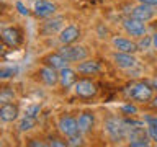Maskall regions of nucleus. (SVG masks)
I'll use <instances>...</instances> for the list:
<instances>
[{
  "instance_id": "f257e3e1",
  "label": "nucleus",
  "mask_w": 157,
  "mask_h": 147,
  "mask_svg": "<svg viewBox=\"0 0 157 147\" xmlns=\"http://www.w3.org/2000/svg\"><path fill=\"white\" fill-rule=\"evenodd\" d=\"M126 96L137 103H147L154 98V88L147 82H137L126 90Z\"/></svg>"
},
{
  "instance_id": "a211bd4d",
  "label": "nucleus",
  "mask_w": 157,
  "mask_h": 147,
  "mask_svg": "<svg viewBox=\"0 0 157 147\" xmlns=\"http://www.w3.org/2000/svg\"><path fill=\"white\" fill-rule=\"evenodd\" d=\"M100 70H101V66L97 61H87L85 59L82 62H77V72L85 74V75H93V74H97Z\"/></svg>"
},
{
  "instance_id": "dca6fc26",
  "label": "nucleus",
  "mask_w": 157,
  "mask_h": 147,
  "mask_svg": "<svg viewBox=\"0 0 157 147\" xmlns=\"http://www.w3.org/2000/svg\"><path fill=\"white\" fill-rule=\"evenodd\" d=\"M43 62H44V66H49V67L56 69V70H61V69L67 67V64H69V61L62 56L61 52H51V54H48V56L43 59Z\"/></svg>"
},
{
  "instance_id": "a878e982",
  "label": "nucleus",
  "mask_w": 157,
  "mask_h": 147,
  "mask_svg": "<svg viewBox=\"0 0 157 147\" xmlns=\"http://www.w3.org/2000/svg\"><path fill=\"white\" fill-rule=\"evenodd\" d=\"M69 145H82L83 144V137H82V132H77V134H74L69 137Z\"/></svg>"
},
{
  "instance_id": "393cba45",
  "label": "nucleus",
  "mask_w": 157,
  "mask_h": 147,
  "mask_svg": "<svg viewBox=\"0 0 157 147\" xmlns=\"http://www.w3.org/2000/svg\"><path fill=\"white\" fill-rule=\"evenodd\" d=\"M18 72L17 67H2L0 70V77L2 78H10V77H15V74Z\"/></svg>"
},
{
  "instance_id": "2eb2a0df",
  "label": "nucleus",
  "mask_w": 157,
  "mask_h": 147,
  "mask_svg": "<svg viewBox=\"0 0 157 147\" xmlns=\"http://www.w3.org/2000/svg\"><path fill=\"white\" fill-rule=\"evenodd\" d=\"M2 41L7 44V46L15 47V46H18V44L21 43V33L13 26L3 28L2 29Z\"/></svg>"
},
{
  "instance_id": "4468645a",
  "label": "nucleus",
  "mask_w": 157,
  "mask_h": 147,
  "mask_svg": "<svg viewBox=\"0 0 157 147\" xmlns=\"http://www.w3.org/2000/svg\"><path fill=\"white\" fill-rule=\"evenodd\" d=\"M59 83L64 87V88H71L75 85L77 82V69H71V67H64L59 70Z\"/></svg>"
},
{
  "instance_id": "f8f14e48",
  "label": "nucleus",
  "mask_w": 157,
  "mask_h": 147,
  "mask_svg": "<svg viewBox=\"0 0 157 147\" xmlns=\"http://www.w3.org/2000/svg\"><path fill=\"white\" fill-rule=\"evenodd\" d=\"M78 38H80V29L77 26H74V24L64 26L59 31V41H61V44H74Z\"/></svg>"
},
{
  "instance_id": "7ed1b4c3",
  "label": "nucleus",
  "mask_w": 157,
  "mask_h": 147,
  "mask_svg": "<svg viewBox=\"0 0 157 147\" xmlns=\"http://www.w3.org/2000/svg\"><path fill=\"white\" fill-rule=\"evenodd\" d=\"M59 52L67 59L69 62H82L85 61L88 56V51L83 46H77V44H62L59 47Z\"/></svg>"
},
{
  "instance_id": "f3484780",
  "label": "nucleus",
  "mask_w": 157,
  "mask_h": 147,
  "mask_svg": "<svg viewBox=\"0 0 157 147\" xmlns=\"http://www.w3.org/2000/svg\"><path fill=\"white\" fill-rule=\"evenodd\" d=\"M78 129H80L82 134H87V132H90L93 129V126H95V116H93V113H82L80 116H78Z\"/></svg>"
},
{
  "instance_id": "7c9ffc66",
  "label": "nucleus",
  "mask_w": 157,
  "mask_h": 147,
  "mask_svg": "<svg viewBox=\"0 0 157 147\" xmlns=\"http://www.w3.org/2000/svg\"><path fill=\"white\" fill-rule=\"evenodd\" d=\"M139 3H146V5H152V7H157V0H139Z\"/></svg>"
},
{
  "instance_id": "9d476101",
  "label": "nucleus",
  "mask_w": 157,
  "mask_h": 147,
  "mask_svg": "<svg viewBox=\"0 0 157 147\" xmlns=\"http://www.w3.org/2000/svg\"><path fill=\"white\" fill-rule=\"evenodd\" d=\"M33 13L38 18H49L56 13V5L52 2H48V0H39V2L34 3Z\"/></svg>"
},
{
  "instance_id": "f03ea898",
  "label": "nucleus",
  "mask_w": 157,
  "mask_h": 147,
  "mask_svg": "<svg viewBox=\"0 0 157 147\" xmlns=\"http://www.w3.org/2000/svg\"><path fill=\"white\" fill-rule=\"evenodd\" d=\"M105 131L113 142H120L128 137V124L118 118H110L105 121Z\"/></svg>"
},
{
  "instance_id": "20e7f679",
  "label": "nucleus",
  "mask_w": 157,
  "mask_h": 147,
  "mask_svg": "<svg viewBox=\"0 0 157 147\" xmlns=\"http://www.w3.org/2000/svg\"><path fill=\"white\" fill-rule=\"evenodd\" d=\"M113 62H115L116 67L123 69V70H131V69L137 67V59L134 57V54H129V52L116 51L113 54Z\"/></svg>"
},
{
  "instance_id": "72a5a7b5",
  "label": "nucleus",
  "mask_w": 157,
  "mask_h": 147,
  "mask_svg": "<svg viewBox=\"0 0 157 147\" xmlns=\"http://www.w3.org/2000/svg\"><path fill=\"white\" fill-rule=\"evenodd\" d=\"M29 145H44L43 142H29Z\"/></svg>"
},
{
  "instance_id": "cd10ccee",
  "label": "nucleus",
  "mask_w": 157,
  "mask_h": 147,
  "mask_svg": "<svg viewBox=\"0 0 157 147\" xmlns=\"http://www.w3.org/2000/svg\"><path fill=\"white\" fill-rule=\"evenodd\" d=\"M121 110H123V113H126V115H134V113L137 111V108L134 105H123Z\"/></svg>"
},
{
  "instance_id": "0eeeda50",
  "label": "nucleus",
  "mask_w": 157,
  "mask_h": 147,
  "mask_svg": "<svg viewBox=\"0 0 157 147\" xmlns=\"http://www.w3.org/2000/svg\"><path fill=\"white\" fill-rule=\"evenodd\" d=\"M155 8L157 7H152V5L139 3L137 7L132 8L131 17L136 18V20H139V21H142V23H146V21H149V20H152V18L155 17V13H157Z\"/></svg>"
},
{
  "instance_id": "423d86ee",
  "label": "nucleus",
  "mask_w": 157,
  "mask_h": 147,
  "mask_svg": "<svg viewBox=\"0 0 157 147\" xmlns=\"http://www.w3.org/2000/svg\"><path fill=\"white\" fill-rule=\"evenodd\" d=\"M74 92H75V95L80 96V98H92V96L97 95V85L92 80H85V78H82V80L75 82V85H74Z\"/></svg>"
},
{
  "instance_id": "2f4dec72",
  "label": "nucleus",
  "mask_w": 157,
  "mask_h": 147,
  "mask_svg": "<svg viewBox=\"0 0 157 147\" xmlns=\"http://www.w3.org/2000/svg\"><path fill=\"white\" fill-rule=\"evenodd\" d=\"M152 47L157 51V33L155 34H152Z\"/></svg>"
},
{
  "instance_id": "6ab92c4d",
  "label": "nucleus",
  "mask_w": 157,
  "mask_h": 147,
  "mask_svg": "<svg viewBox=\"0 0 157 147\" xmlns=\"http://www.w3.org/2000/svg\"><path fill=\"white\" fill-rule=\"evenodd\" d=\"M62 21L64 20L59 17V18H52V20H48L46 23H44V26H43V31L46 33V34H52V33H56L57 29H62Z\"/></svg>"
},
{
  "instance_id": "aec40b11",
  "label": "nucleus",
  "mask_w": 157,
  "mask_h": 147,
  "mask_svg": "<svg viewBox=\"0 0 157 147\" xmlns=\"http://www.w3.org/2000/svg\"><path fill=\"white\" fill-rule=\"evenodd\" d=\"M34 126H36V119H34V118H29V116H23L21 121L18 123V129L21 132L31 131Z\"/></svg>"
},
{
  "instance_id": "c85d7f7f",
  "label": "nucleus",
  "mask_w": 157,
  "mask_h": 147,
  "mask_svg": "<svg viewBox=\"0 0 157 147\" xmlns=\"http://www.w3.org/2000/svg\"><path fill=\"white\" fill-rule=\"evenodd\" d=\"M17 8H18V12L21 15H29V10L23 5V2H17Z\"/></svg>"
},
{
  "instance_id": "473e14b6",
  "label": "nucleus",
  "mask_w": 157,
  "mask_h": 147,
  "mask_svg": "<svg viewBox=\"0 0 157 147\" xmlns=\"http://www.w3.org/2000/svg\"><path fill=\"white\" fill-rule=\"evenodd\" d=\"M152 106H154V108H157V95H155L154 98H152Z\"/></svg>"
},
{
  "instance_id": "1a4fd4ad",
  "label": "nucleus",
  "mask_w": 157,
  "mask_h": 147,
  "mask_svg": "<svg viewBox=\"0 0 157 147\" xmlns=\"http://www.w3.org/2000/svg\"><path fill=\"white\" fill-rule=\"evenodd\" d=\"M18 115H20V108L18 105L15 103H2L0 106V119L3 123H13L18 119Z\"/></svg>"
},
{
  "instance_id": "f704fd0d",
  "label": "nucleus",
  "mask_w": 157,
  "mask_h": 147,
  "mask_svg": "<svg viewBox=\"0 0 157 147\" xmlns=\"http://www.w3.org/2000/svg\"><path fill=\"white\" fill-rule=\"evenodd\" d=\"M31 2H34V3H36V2H39V0H31Z\"/></svg>"
},
{
  "instance_id": "412c9836",
  "label": "nucleus",
  "mask_w": 157,
  "mask_h": 147,
  "mask_svg": "<svg viewBox=\"0 0 157 147\" xmlns=\"http://www.w3.org/2000/svg\"><path fill=\"white\" fill-rule=\"evenodd\" d=\"M147 123V132L152 141L157 142V118H146Z\"/></svg>"
},
{
  "instance_id": "b1692460",
  "label": "nucleus",
  "mask_w": 157,
  "mask_h": 147,
  "mask_svg": "<svg viewBox=\"0 0 157 147\" xmlns=\"http://www.w3.org/2000/svg\"><path fill=\"white\" fill-rule=\"evenodd\" d=\"M13 98H15V92L13 90H8V88H3L2 93H0V101H2V103L13 101Z\"/></svg>"
},
{
  "instance_id": "9b49d317",
  "label": "nucleus",
  "mask_w": 157,
  "mask_h": 147,
  "mask_svg": "<svg viewBox=\"0 0 157 147\" xmlns=\"http://www.w3.org/2000/svg\"><path fill=\"white\" fill-rule=\"evenodd\" d=\"M38 75H39V78L43 80V83L44 85H48V87H54V85H57L59 83V74H57V70L56 69H52V67H49V66H44V67H41L38 70Z\"/></svg>"
},
{
  "instance_id": "5701e85b",
  "label": "nucleus",
  "mask_w": 157,
  "mask_h": 147,
  "mask_svg": "<svg viewBox=\"0 0 157 147\" xmlns=\"http://www.w3.org/2000/svg\"><path fill=\"white\" fill-rule=\"evenodd\" d=\"M137 46H139V51H147V49L152 47V36H142L137 41Z\"/></svg>"
},
{
  "instance_id": "6e6552de",
  "label": "nucleus",
  "mask_w": 157,
  "mask_h": 147,
  "mask_svg": "<svg viewBox=\"0 0 157 147\" xmlns=\"http://www.w3.org/2000/svg\"><path fill=\"white\" fill-rule=\"evenodd\" d=\"M57 127L66 137H71L74 134H77V132H80V129H78V121L72 116H62L59 119Z\"/></svg>"
},
{
  "instance_id": "bb28decb",
  "label": "nucleus",
  "mask_w": 157,
  "mask_h": 147,
  "mask_svg": "<svg viewBox=\"0 0 157 147\" xmlns=\"http://www.w3.org/2000/svg\"><path fill=\"white\" fill-rule=\"evenodd\" d=\"M151 141L152 139H139V141H131L128 144L131 147H147V145H151Z\"/></svg>"
},
{
  "instance_id": "4be33fe9",
  "label": "nucleus",
  "mask_w": 157,
  "mask_h": 147,
  "mask_svg": "<svg viewBox=\"0 0 157 147\" xmlns=\"http://www.w3.org/2000/svg\"><path fill=\"white\" fill-rule=\"evenodd\" d=\"M39 111H41V105H38V103H34V105H28L25 108V116H29V118H34L36 119Z\"/></svg>"
},
{
  "instance_id": "c756f323",
  "label": "nucleus",
  "mask_w": 157,
  "mask_h": 147,
  "mask_svg": "<svg viewBox=\"0 0 157 147\" xmlns=\"http://www.w3.org/2000/svg\"><path fill=\"white\" fill-rule=\"evenodd\" d=\"M49 145H56V147H66V145H69V142H61L59 139H52L51 142H49Z\"/></svg>"
},
{
  "instance_id": "39448f33",
  "label": "nucleus",
  "mask_w": 157,
  "mask_h": 147,
  "mask_svg": "<svg viewBox=\"0 0 157 147\" xmlns=\"http://www.w3.org/2000/svg\"><path fill=\"white\" fill-rule=\"evenodd\" d=\"M123 28H124V31L129 34L131 38H142L146 34V24L139 21V20H136V18H126L124 20V23H123Z\"/></svg>"
},
{
  "instance_id": "ddd939ff",
  "label": "nucleus",
  "mask_w": 157,
  "mask_h": 147,
  "mask_svg": "<svg viewBox=\"0 0 157 147\" xmlns=\"http://www.w3.org/2000/svg\"><path fill=\"white\" fill-rule=\"evenodd\" d=\"M113 46H115L116 51H121V52H129V54H134L139 51V46H137L136 41L132 39H128V38H115L113 39Z\"/></svg>"
}]
</instances>
